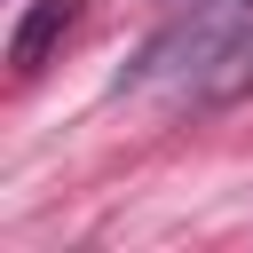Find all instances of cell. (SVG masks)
<instances>
[{
    "label": "cell",
    "mask_w": 253,
    "mask_h": 253,
    "mask_svg": "<svg viewBox=\"0 0 253 253\" xmlns=\"http://www.w3.org/2000/svg\"><path fill=\"white\" fill-rule=\"evenodd\" d=\"M245 24H253V0H190V8L126 63L119 87H134V95H142V87H182V95H198V79L229 55V40H237Z\"/></svg>",
    "instance_id": "1"
},
{
    "label": "cell",
    "mask_w": 253,
    "mask_h": 253,
    "mask_svg": "<svg viewBox=\"0 0 253 253\" xmlns=\"http://www.w3.org/2000/svg\"><path fill=\"white\" fill-rule=\"evenodd\" d=\"M79 8H87V0H32V8H24V24H16V40H8V71H16V79H32V71L47 63V47L79 24Z\"/></svg>",
    "instance_id": "2"
}]
</instances>
